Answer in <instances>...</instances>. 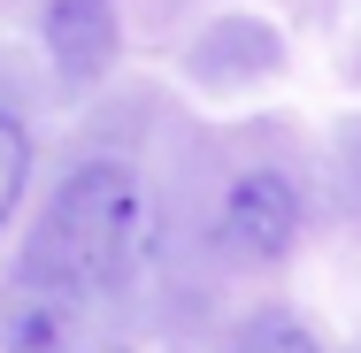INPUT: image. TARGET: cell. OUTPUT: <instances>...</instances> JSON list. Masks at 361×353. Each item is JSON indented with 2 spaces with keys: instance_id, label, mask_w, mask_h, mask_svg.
<instances>
[{
  "instance_id": "6da1fadb",
  "label": "cell",
  "mask_w": 361,
  "mask_h": 353,
  "mask_svg": "<svg viewBox=\"0 0 361 353\" xmlns=\"http://www.w3.org/2000/svg\"><path fill=\"white\" fill-rule=\"evenodd\" d=\"M146 230H154V208H146V185L131 161H85L62 177L54 208H47V238H39V277L54 292H100V284H123L131 261L146 254Z\"/></svg>"
},
{
  "instance_id": "7a4b0ae2",
  "label": "cell",
  "mask_w": 361,
  "mask_h": 353,
  "mask_svg": "<svg viewBox=\"0 0 361 353\" xmlns=\"http://www.w3.org/2000/svg\"><path fill=\"white\" fill-rule=\"evenodd\" d=\"M292 238H300V185H292L285 169H246V177H231V192H223V208H216L223 261L269 269V261L292 254Z\"/></svg>"
},
{
  "instance_id": "3957f363",
  "label": "cell",
  "mask_w": 361,
  "mask_h": 353,
  "mask_svg": "<svg viewBox=\"0 0 361 353\" xmlns=\"http://www.w3.org/2000/svg\"><path fill=\"white\" fill-rule=\"evenodd\" d=\"M39 31H47V62H54V70H62V85H77V92L108 77L116 39H123L116 0H47Z\"/></svg>"
},
{
  "instance_id": "277c9868",
  "label": "cell",
  "mask_w": 361,
  "mask_h": 353,
  "mask_svg": "<svg viewBox=\"0 0 361 353\" xmlns=\"http://www.w3.org/2000/svg\"><path fill=\"white\" fill-rule=\"evenodd\" d=\"M223 353H323V338H315L300 315H285V307H262V315H246V323L231 330Z\"/></svg>"
},
{
  "instance_id": "5b68a950",
  "label": "cell",
  "mask_w": 361,
  "mask_h": 353,
  "mask_svg": "<svg viewBox=\"0 0 361 353\" xmlns=\"http://www.w3.org/2000/svg\"><path fill=\"white\" fill-rule=\"evenodd\" d=\"M23 185H31V131L16 116H0V230L23 208Z\"/></svg>"
}]
</instances>
